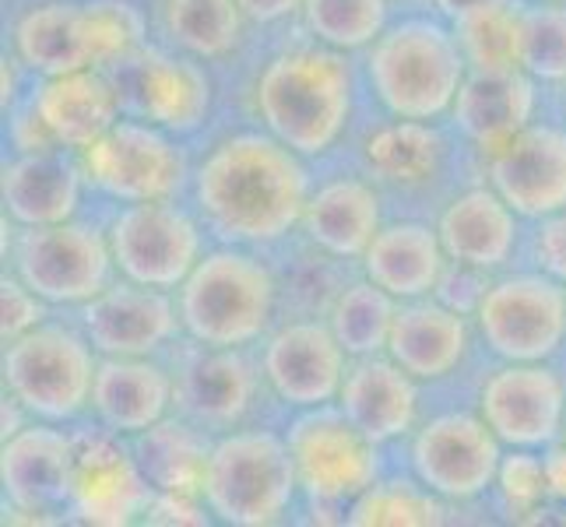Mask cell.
<instances>
[{
	"label": "cell",
	"mask_w": 566,
	"mask_h": 527,
	"mask_svg": "<svg viewBox=\"0 0 566 527\" xmlns=\"http://www.w3.org/2000/svg\"><path fill=\"white\" fill-rule=\"evenodd\" d=\"M4 53L32 77L99 67L92 0H4Z\"/></svg>",
	"instance_id": "cb8c5ba5"
},
{
	"label": "cell",
	"mask_w": 566,
	"mask_h": 527,
	"mask_svg": "<svg viewBox=\"0 0 566 527\" xmlns=\"http://www.w3.org/2000/svg\"><path fill=\"white\" fill-rule=\"evenodd\" d=\"M71 425L39 422L0 440V514L4 524H67Z\"/></svg>",
	"instance_id": "d6986e66"
},
{
	"label": "cell",
	"mask_w": 566,
	"mask_h": 527,
	"mask_svg": "<svg viewBox=\"0 0 566 527\" xmlns=\"http://www.w3.org/2000/svg\"><path fill=\"white\" fill-rule=\"evenodd\" d=\"M517 64L549 92L566 82V4L521 0Z\"/></svg>",
	"instance_id": "f35d334b"
},
{
	"label": "cell",
	"mask_w": 566,
	"mask_h": 527,
	"mask_svg": "<svg viewBox=\"0 0 566 527\" xmlns=\"http://www.w3.org/2000/svg\"><path fill=\"white\" fill-rule=\"evenodd\" d=\"M475 335L490 362H556L566 351V285L524 264L503 271L479 306Z\"/></svg>",
	"instance_id": "2e32d148"
},
{
	"label": "cell",
	"mask_w": 566,
	"mask_h": 527,
	"mask_svg": "<svg viewBox=\"0 0 566 527\" xmlns=\"http://www.w3.org/2000/svg\"><path fill=\"white\" fill-rule=\"evenodd\" d=\"M99 356H155L166 359L184 338L177 292L116 278L99 296L67 309Z\"/></svg>",
	"instance_id": "603a6c76"
},
{
	"label": "cell",
	"mask_w": 566,
	"mask_h": 527,
	"mask_svg": "<svg viewBox=\"0 0 566 527\" xmlns=\"http://www.w3.org/2000/svg\"><path fill=\"white\" fill-rule=\"evenodd\" d=\"M493 278L496 275H490V271L447 261L443 275H440V282L433 288V299H440L443 306H451V309H458V314L475 320V314H479V306L485 299V292H490Z\"/></svg>",
	"instance_id": "b9f144b4"
},
{
	"label": "cell",
	"mask_w": 566,
	"mask_h": 527,
	"mask_svg": "<svg viewBox=\"0 0 566 527\" xmlns=\"http://www.w3.org/2000/svg\"><path fill=\"white\" fill-rule=\"evenodd\" d=\"M172 369V412L226 436L243 425H285L289 412L275 401L258 348H211L187 335L166 356Z\"/></svg>",
	"instance_id": "7c38bea8"
},
{
	"label": "cell",
	"mask_w": 566,
	"mask_h": 527,
	"mask_svg": "<svg viewBox=\"0 0 566 527\" xmlns=\"http://www.w3.org/2000/svg\"><path fill=\"white\" fill-rule=\"evenodd\" d=\"M366 109L359 56L331 50L303 29L268 43L240 99V116L314 166L338 159Z\"/></svg>",
	"instance_id": "7a4b0ae2"
},
{
	"label": "cell",
	"mask_w": 566,
	"mask_h": 527,
	"mask_svg": "<svg viewBox=\"0 0 566 527\" xmlns=\"http://www.w3.org/2000/svg\"><path fill=\"white\" fill-rule=\"evenodd\" d=\"M521 264L566 285V208L542 214V219H532L524 225Z\"/></svg>",
	"instance_id": "ab89813d"
},
{
	"label": "cell",
	"mask_w": 566,
	"mask_h": 527,
	"mask_svg": "<svg viewBox=\"0 0 566 527\" xmlns=\"http://www.w3.org/2000/svg\"><path fill=\"white\" fill-rule=\"evenodd\" d=\"M106 236L116 278L163 292H177L211 250L208 229L187 198L106 208Z\"/></svg>",
	"instance_id": "9a60e30c"
},
{
	"label": "cell",
	"mask_w": 566,
	"mask_h": 527,
	"mask_svg": "<svg viewBox=\"0 0 566 527\" xmlns=\"http://www.w3.org/2000/svg\"><path fill=\"white\" fill-rule=\"evenodd\" d=\"M211 443H214L211 433H205L201 425H193L177 412L155 422L145 433L130 436L134 457H138L151 489L184 493V496H201Z\"/></svg>",
	"instance_id": "d6a6232c"
},
{
	"label": "cell",
	"mask_w": 566,
	"mask_h": 527,
	"mask_svg": "<svg viewBox=\"0 0 566 527\" xmlns=\"http://www.w3.org/2000/svg\"><path fill=\"white\" fill-rule=\"evenodd\" d=\"M447 253L433 219H387L363 253L359 271L398 303L433 296Z\"/></svg>",
	"instance_id": "1f68e13d"
},
{
	"label": "cell",
	"mask_w": 566,
	"mask_h": 527,
	"mask_svg": "<svg viewBox=\"0 0 566 527\" xmlns=\"http://www.w3.org/2000/svg\"><path fill=\"white\" fill-rule=\"evenodd\" d=\"M387 222V204L380 190L345 159L317 166V180L303 208L296 243L321 257L359 267L363 253Z\"/></svg>",
	"instance_id": "44dd1931"
},
{
	"label": "cell",
	"mask_w": 566,
	"mask_h": 527,
	"mask_svg": "<svg viewBox=\"0 0 566 527\" xmlns=\"http://www.w3.org/2000/svg\"><path fill=\"white\" fill-rule=\"evenodd\" d=\"M387 356L429 390V401L479 398V383L490 366L475 320L433 296L398 303Z\"/></svg>",
	"instance_id": "5bb4252c"
},
{
	"label": "cell",
	"mask_w": 566,
	"mask_h": 527,
	"mask_svg": "<svg viewBox=\"0 0 566 527\" xmlns=\"http://www.w3.org/2000/svg\"><path fill=\"white\" fill-rule=\"evenodd\" d=\"M151 35L205 61L226 92V120L240 116V99L261 53L275 39L250 29L237 0H145ZM282 39V35H279Z\"/></svg>",
	"instance_id": "e0dca14e"
},
{
	"label": "cell",
	"mask_w": 566,
	"mask_h": 527,
	"mask_svg": "<svg viewBox=\"0 0 566 527\" xmlns=\"http://www.w3.org/2000/svg\"><path fill=\"white\" fill-rule=\"evenodd\" d=\"M503 451L506 446L485 425L475 398H437L412 436L398 446V464L472 524H496L490 493Z\"/></svg>",
	"instance_id": "52a82bcc"
},
{
	"label": "cell",
	"mask_w": 566,
	"mask_h": 527,
	"mask_svg": "<svg viewBox=\"0 0 566 527\" xmlns=\"http://www.w3.org/2000/svg\"><path fill=\"white\" fill-rule=\"evenodd\" d=\"M0 201L14 225H53L88 211L82 155L46 148L0 159Z\"/></svg>",
	"instance_id": "f1b7e54d"
},
{
	"label": "cell",
	"mask_w": 566,
	"mask_h": 527,
	"mask_svg": "<svg viewBox=\"0 0 566 527\" xmlns=\"http://www.w3.org/2000/svg\"><path fill=\"white\" fill-rule=\"evenodd\" d=\"M201 499L222 527L300 524V485L282 425H243L214 436Z\"/></svg>",
	"instance_id": "ba28073f"
},
{
	"label": "cell",
	"mask_w": 566,
	"mask_h": 527,
	"mask_svg": "<svg viewBox=\"0 0 566 527\" xmlns=\"http://www.w3.org/2000/svg\"><path fill=\"white\" fill-rule=\"evenodd\" d=\"M443 524H472L458 506L440 499L433 489L395 464L348 506L345 527H443Z\"/></svg>",
	"instance_id": "836d02e7"
},
{
	"label": "cell",
	"mask_w": 566,
	"mask_h": 527,
	"mask_svg": "<svg viewBox=\"0 0 566 527\" xmlns=\"http://www.w3.org/2000/svg\"><path fill=\"white\" fill-rule=\"evenodd\" d=\"M490 510L496 524H549L542 451L506 446L490 493Z\"/></svg>",
	"instance_id": "74e56055"
},
{
	"label": "cell",
	"mask_w": 566,
	"mask_h": 527,
	"mask_svg": "<svg viewBox=\"0 0 566 527\" xmlns=\"http://www.w3.org/2000/svg\"><path fill=\"white\" fill-rule=\"evenodd\" d=\"M335 404L377 446L398 454V446L412 436V429L426 415L429 390L387 351H380V356L348 359Z\"/></svg>",
	"instance_id": "4316f807"
},
{
	"label": "cell",
	"mask_w": 566,
	"mask_h": 527,
	"mask_svg": "<svg viewBox=\"0 0 566 527\" xmlns=\"http://www.w3.org/2000/svg\"><path fill=\"white\" fill-rule=\"evenodd\" d=\"M50 314H56V309L43 296H35L22 278H14L11 271L0 275V345L22 338L25 330L39 327Z\"/></svg>",
	"instance_id": "60d3db41"
},
{
	"label": "cell",
	"mask_w": 566,
	"mask_h": 527,
	"mask_svg": "<svg viewBox=\"0 0 566 527\" xmlns=\"http://www.w3.org/2000/svg\"><path fill=\"white\" fill-rule=\"evenodd\" d=\"M106 74L124 116L180 134L193 145H201L226 120V92L219 74L198 56L155 35L124 61L106 67Z\"/></svg>",
	"instance_id": "30bf717a"
},
{
	"label": "cell",
	"mask_w": 566,
	"mask_h": 527,
	"mask_svg": "<svg viewBox=\"0 0 566 527\" xmlns=\"http://www.w3.org/2000/svg\"><path fill=\"white\" fill-rule=\"evenodd\" d=\"M475 4H490V0H429V11H437L443 18H454L464 8H475Z\"/></svg>",
	"instance_id": "bcb514c9"
},
{
	"label": "cell",
	"mask_w": 566,
	"mask_h": 527,
	"mask_svg": "<svg viewBox=\"0 0 566 527\" xmlns=\"http://www.w3.org/2000/svg\"><path fill=\"white\" fill-rule=\"evenodd\" d=\"M538 4H566V0H538Z\"/></svg>",
	"instance_id": "681fc988"
},
{
	"label": "cell",
	"mask_w": 566,
	"mask_h": 527,
	"mask_svg": "<svg viewBox=\"0 0 566 527\" xmlns=\"http://www.w3.org/2000/svg\"><path fill=\"white\" fill-rule=\"evenodd\" d=\"M74 457H71V493L67 524L82 527H130L145 524L155 489L148 485L130 436L113 433L95 419L71 425Z\"/></svg>",
	"instance_id": "ac0fdd59"
},
{
	"label": "cell",
	"mask_w": 566,
	"mask_h": 527,
	"mask_svg": "<svg viewBox=\"0 0 566 527\" xmlns=\"http://www.w3.org/2000/svg\"><path fill=\"white\" fill-rule=\"evenodd\" d=\"M553 106V92L524 71H468L447 116L475 159H490Z\"/></svg>",
	"instance_id": "484cf974"
},
{
	"label": "cell",
	"mask_w": 566,
	"mask_h": 527,
	"mask_svg": "<svg viewBox=\"0 0 566 527\" xmlns=\"http://www.w3.org/2000/svg\"><path fill=\"white\" fill-rule=\"evenodd\" d=\"M314 180V162L247 116H229L198 145L187 204L211 243L279 257L296 240Z\"/></svg>",
	"instance_id": "6da1fadb"
},
{
	"label": "cell",
	"mask_w": 566,
	"mask_h": 527,
	"mask_svg": "<svg viewBox=\"0 0 566 527\" xmlns=\"http://www.w3.org/2000/svg\"><path fill=\"white\" fill-rule=\"evenodd\" d=\"M433 222L447 261L490 271V275H503V271L521 264L524 225L528 222L485 180L458 190Z\"/></svg>",
	"instance_id": "83f0119b"
},
{
	"label": "cell",
	"mask_w": 566,
	"mask_h": 527,
	"mask_svg": "<svg viewBox=\"0 0 566 527\" xmlns=\"http://www.w3.org/2000/svg\"><path fill=\"white\" fill-rule=\"evenodd\" d=\"M261 366L275 401L285 412L338 401L348 369V351L335 338L324 314H292L258 345Z\"/></svg>",
	"instance_id": "7402d4cb"
},
{
	"label": "cell",
	"mask_w": 566,
	"mask_h": 527,
	"mask_svg": "<svg viewBox=\"0 0 566 527\" xmlns=\"http://www.w3.org/2000/svg\"><path fill=\"white\" fill-rule=\"evenodd\" d=\"M482 180L524 222L566 208V120L549 106L535 124L482 159Z\"/></svg>",
	"instance_id": "d4e9b609"
},
{
	"label": "cell",
	"mask_w": 566,
	"mask_h": 527,
	"mask_svg": "<svg viewBox=\"0 0 566 527\" xmlns=\"http://www.w3.org/2000/svg\"><path fill=\"white\" fill-rule=\"evenodd\" d=\"M553 106H556V113L566 120V82L559 88H553Z\"/></svg>",
	"instance_id": "7dc6e473"
},
{
	"label": "cell",
	"mask_w": 566,
	"mask_h": 527,
	"mask_svg": "<svg viewBox=\"0 0 566 527\" xmlns=\"http://www.w3.org/2000/svg\"><path fill=\"white\" fill-rule=\"evenodd\" d=\"M366 99L398 120H447L468 77L451 22L437 11H398L359 53Z\"/></svg>",
	"instance_id": "5b68a950"
},
{
	"label": "cell",
	"mask_w": 566,
	"mask_h": 527,
	"mask_svg": "<svg viewBox=\"0 0 566 527\" xmlns=\"http://www.w3.org/2000/svg\"><path fill=\"white\" fill-rule=\"evenodd\" d=\"M193 162L198 145L134 116H120L99 141L82 151L88 201L103 208L184 201Z\"/></svg>",
	"instance_id": "4fadbf2b"
},
{
	"label": "cell",
	"mask_w": 566,
	"mask_h": 527,
	"mask_svg": "<svg viewBox=\"0 0 566 527\" xmlns=\"http://www.w3.org/2000/svg\"><path fill=\"white\" fill-rule=\"evenodd\" d=\"M395 8L398 11H422V8H429V0H395Z\"/></svg>",
	"instance_id": "c3c4849f"
},
{
	"label": "cell",
	"mask_w": 566,
	"mask_h": 527,
	"mask_svg": "<svg viewBox=\"0 0 566 527\" xmlns=\"http://www.w3.org/2000/svg\"><path fill=\"white\" fill-rule=\"evenodd\" d=\"M237 8L258 35L279 39L300 29L303 0H237Z\"/></svg>",
	"instance_id": "ee69618b"
},
{
	"label": "cell",
	"mask_w": 566,
	"mask_h": 527,
	"mask_svg": "<svg viewBox=\"0 0 566 527\" xmlns=\"http://www.w3.org/2000/svg\"><path fill=\"white\" fill-rule=\"evenodd\" d=\"M545 464V493H549V520L556 524L566 514V443L556 440L542 451Z\"/></svg>",
	"instance_id": "f6af8a7d"
},
{
	"label": "cell",
	"mask_w": 566,
	"mask_h": 527,
	"mask_svg": "<svg viewBox=\"0 0 566 527\" xmlns=\"http://www.w3.org/2000/svg\"><path fill=\"white\" fill-rule=\"evenodd\" d=\"M32 103L50 138L82 155L120 120L124 109L103 67H85L56 77H32Z\"/></svg>",
	"instance_id": "4dcf8cb0"
},
{
	"label": "cell",
	"mask_w": 566,
	"mask_h": 527,
	"mask_svg": "<svg viewBox=\"0 0 566 527\" xmlns=\"http://www.w3.org/2000/svg\"><path fill=\"white\" fill-rule=\"evenodd\" d=\"M177 309L190 341L211 348H258L279 320L289 317L282 257L211 243L177 288Z\"/></svg>",
	"instance_id": "277c9868"
},
{
	"label": "cell",
	"mask_w": 566,
	"mask_h": 527,
	"mask_svg": "<svg viewBox=\"0 0 566 527\" xmlns=\"http://www.w3.org/2000/svg\"><path fill=\"white\" fill-rule=\"evenodd\" d=\"M447 22L468 71H521V0H490L458 11Z\"/></svg>",
	"instance_id": "d590c367"
},
{
	"label": "cell",
	"mask_w": 566,
	"mask_h": 527,
	"mask_svg": "<svg viewBox=\"0 0 566 527\" xmlns=\"http://www.w3.org/2000/svg\"><path fill=\"white\" fill-rule=\"evenodd\" d=\"M172 369L155 356H99L88 419L120 436H138L172 415Z\"/></svg>",
	"instance_id": "f546056e"
},
{
	"label": "cell",
	"mask_w": 566,
	"mask_h": 527,
	"mask_svg": "<svg viewBox=\"0 0 566 527\" xmlns=\"http://www.w3.org/2000/svg\"><path fill=\"white\" fill-rule=\"evenodd\" d=\"M4 229V271L22 278L53 309H74L116 282V264L106 236V208L53 225H14L0 214Z\"/></svg>",
	"instance_id": "9c48e42d"
},
{
	"label": "cell",
	"mask_w": 566,
	"mask_h": 527,
	"mask_svg": "<svg viewBox=\"0 0 566 527\" xmlns=\"http://www.w3.org/2000/svg\"><path fill=\"white\" fill-rule=\"evenodd\" d=\"M99 351L67 309H56L0 351V390L39 422L74 425L88 419Z\"/></svg>",
	"instance_id": "8fae6325"
},
{
	"label": "cell",
	"mask_w": 566,
	"mask_h": 527,
	"mask_svg": "<svg viewBox=\"0 0 566 527\" xmlns=\"http://www.w3.org/2000/svg\"><path fill=\"white\" fill-rule=\"evenodd\" d=\"M145 524L151 527H211L214 517L205 506L201 496H184V493H155L148 503Z\"/></svg>",
	"instance_id": "7bdbcfd3"
},
{
	"label": "cell",
	"mask_w": 566,
	"mask_h": 527,
	"mask_svg": "<svg viewBox=\"0 0 566 527\" xmlns=\"http://www.w3.org/2000/svg\"><path fill=\"white\" fill-rule=\"evenodd\" d=\"M395 0H303L300 29L342 53H366L395 22Z\"/></svg>",
	"instance_id": "8d00e7d4"
},
{
	"label": "cell",
	"mask_w": 566,
	"mask_h": 527,
	"mask_svg": "<svg viewBox=\"0 0 566 527\" xmlns=\"http://www.w3.org/2000/svg\"><path fill=\"white\" fill-rule=\"evenodd\" d=\"M285 443L300 485V524L324 527L342 524L345 514L398 454L384 451L363 429L331 401L321 408H303L285 419Z\"/></svg>",
	"instance_id": "8992f818"
},
{
	"label": "cell",
	"mask_w": 566,
	"mask_h": 527,
	"mask_svg": "<svg viewBox=\"0 0 566 527\" xmlns=\"http://www.w3.org/2000/svg\"><path fill=\"white\" fill-rule=\"evenodd\" d=\"M338 159L380 190L387 219H437L458 190L482 180L475 151L447 120H398L374 106Z\"/></svg>",
	"instance_id": "3957f363"
},
{
	"label": "cell",
	"mask_w": 566,
	"mask_h": 527,
	"mask_svg": "<svg viewBox=\"0 0 566 527\" xmlns=\"http://www.w3.org/2000/svg\"><path fill=\"white\" fill-rule=\"evenodd\" d=\"M395 314H398V299L387 296L380 285L369 282L363 271H356L324 309V317H327L331 330H335V338L342 341V348L348 351V359L380 356V351H387Z\"/></svg>",
	"instance_id": "e575fe53"
},
{
	"label": "cell",
	"mask_w": 566,
	"mask_h": 527,
	"mask_svg": "<svg viewBox=\"0 0 566 527\" xmlns=\"http://www.w3.org/2000/svg\"><path fill=\"white\" fill-rule=\"evenodd\" d=\"M559 440L566 443V415H563V433H559Z\"/></svg>",
	"instance_id": "f907efd6"
},
{
	"label": "cell",
	"mask_w": 566,
	"mask_h": 527,
	"mask_svg": "<svg viewBox=\"0 0 566 527\" xmlns=\"http://www.w3.org/2000/svg\"><path fill=\"white\" fill-rule=\"evenodd\" d=\"M475 404L503 446L545 451L563 433L566 369L559 362H490Z\"/></svg>",
	"instance_id": "ffe728a7"
}]
</instances>
